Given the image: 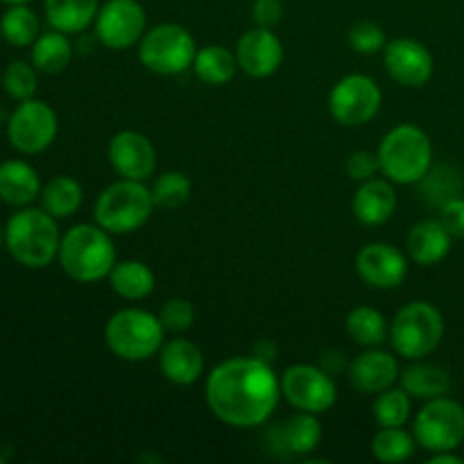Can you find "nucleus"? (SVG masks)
<instances>
[{
    "mask_svg": "<svg viewBox=\"0 0 464 464\" xmlns=\"http://www.w3.org/2000/svg\"><path fill=\"white\" fill-rule=\"evenodd\" d=\"M281 381L270 362L236 356L213 367L204 383L208 412L231 429L263 426L281 401Z\"/></svg>",
    "mask_w": 464,
    "mask_h": 464,
    "instance_id": "1",
    "label": "nucleus"
},
{
    "mask_svg": "<svg viewBox=\"0 0 464 464\" xmlns=\"http://www.w3.org/2000/svg\"><path fill=\"white\" fill-rule=\"evenodd\" d=\"M57 261L77 284L104 281L118 261L113 236L98 222H80L62 234Z\"/></svg>",
    "mask_w": 464,
    "mask_h": 464,
    "instance_id": "2",
    "label": "nucleus"
},
{
    "mask_svg": "<svg viewBox=\"0 0 464 464\" xmlns=\"http://www.w3.org/2000/svg\"><path fill=\"white\" fill-rule=\"evenodd\" d=\"M62 234L57 218L45 208L23 207L12 213L5 225V249L18 266L27 270H44L57 258Z\"/></svg>",
    "mask_w": 464,
    "mask_h": 464,
    "instance_id": "3",
    "label": "nucleus"
},
{
    "mask_svg": "<svg viewBox=\"0 0 464 464\" xmlns=\"http://www.w3.org/2000/svg\"><path fill=\"white\" fill-rule=\"evenodd\" d=\"M376 154H379L381 175L397 186L420 184L433 168L430 136L412 122L392 127L383 136Z\"/></svg>",
    "mask_w": 464,
    "mask_h": 464,
    "instance_id": "4",
    "label": "nucleus"
},
{
    "mask_svg": "<svg viewBox=\"0 0 464 464\" xmlns=\"http://www.w3.org/2000/svg\"><path fill=\"white\" fill-rule=\"evenodd\" d=\"M109 352L125 362H143L159 356L166 343V329L154 313L143 308H121L104 324Z\"/></svg>",
    "mask_w": 464,
    "mask_h": 464,
    "instance_id": "5",
    "label": "nucleus"
},
{
    "mask_svg": "<svg viewBox=\"0 0 464 464\" xmlns=\"http://www.w3.org/2000/svg\"><path fill=\"white\" fill-rule=\"evenodd\" d=\"M152 190L145 181L118 179L100 190L93 204V220L111 236L139 231L154 213Z\"/></svg>",
    "mask_w": 464,
    "mask_h": 464,
    "instance_id": "6",
    "label": "nucleus"
},
{
    "mask_svg": "<svg viewBox=\"0 0 464 464\" xmlns=\"http://www.w3.org/2000/svg\"><path fill=\"white\" fill-rule=\"evenodd\" d=\"M388 340L392 352L406 361L429 358L444 340V315L424 299L406 304L390 322Z\"/></svg>",
    "mask_w": 464,
    "mask_h": 464,
    "instance_id": "7",
    "label": "nucleus"
},
{
    "mask_svg": "<svg viewBox=\"0 0 464 464\" xmlns=\"http://www.w3.org/2000/svg\"><path fill=\"white\" fill-rule=\"evenodd\" d=\"M136 50H139V62L150 72L175 77L193 71L198 44L190 30H186L179 23H159V25L148 27Z\"/></svg>",
    "mask_w": 464,
    "mask_h": 464,
    "instance_id": "8",
    "label": "nucleus"
},
{
    "mask_svg": "<svg viewBox=\"0 0 464 464\" xmlns=\"http://www.w3.org/2000/svg\"><path fill=\"white\" fill-rule=\"evenodd\" d=\"M412 435L426 453L458 451L464 444V406L449 394L424 401L412 420Z\"/></svg>",
    "mask_w": 464,
    "mask_h": 464,
    "instance_id": "9",
    "label": "nucleus"
},
{
    "mask_svg": "<svg viewBox=\"0 0 464 464\" xmlns=\"http://www.w3.org/2000/svg\"><path fill=\"white\" fill-rule=\"evenodd\" d=\"M279 381L281 397L293 411L324 415L338 401V385L324 367L297 362V365H290L279 376Z\"/></svg>",
    "mask_w": 464,
    "mask_h": 464,
    "instance_id": "10",
    "label": "nucleus"
},
{
    "mask_svg": "<svg viewBox=\"0 0 464 464\" xmlns=\"http://www.w3.org/2000/svg\"><path fill=\"white\" fill-rule=\"evenodd\" d=\"M383 104V91L374 77L352 72L334 84L329 93V113L338 125L362 127L374 121Z\"/></svg>",
    "mask_w": 464,
    "mask_h": 464,
    "instance_id": "11",
    "label": "nucleus"
},
{
    "mask_svg": "<svg viewBox=\"0 0 464 464\" xmlns=\"http://www.w3.org/2000/svg\"><path fill=\"white\" fill-rule=\"evenodd\" d=\"M59 121L54 109L44 100H23L7 121V139L21 154H41L54 143Z\"/></svg>",
    "mask_w": 464,
    "mask_h": 464,
    "instance_id": "12",
    "label": "nucleus"
},
{
    "mask_svg": "<svg viewBox=\"0 0 464 464\" xmlns=\"http://www.w3.org/2000/svg\"><path fill=\"white\" fill-rule=\"evenodd\" d=\"M93 30L104 48H134L148 32V14L139 0H107L100 5Z\"/></svg>",
    "mask_w": 464,
    "mask_h": 464,
    "instance_id": "13",
    "label": "nucleus"
},
{
    "mask_svg": "<svg viewBox=\"0 0 464 464\" xmlns=\"http://www.w3.org/2000/svg\"><path fill=\"white\" fill-rule=\"evenodd\" d=\"M383 63L388 75L403 89H420L429 84L435 72V59L421 41L392 39L383 48Z\"/></svg>",
    "mask_w": 464,
    "mask_h": 464,
    "instance_id": "14",
    "label": "nucleus"
},
{
    "mask_svg": "<svg viewBox=\"0 0 464 464\" xmlns=\"http://www.w3.org/2000/svg\"><path fill=\"white\" fill-rule=\"evenodd\" d=\"M107 159L121 179L145 181L157 172V150L143 131H116L107 145Z\"/></svg>",
    "mask_w": 464,
    "mask_h": 464,
    "instance_id": "15",
    "label": "nucleus"
},
{
    "mask_svg": "<svg viewBox=\"0 0 464 464\" xmlns=\"http://www.w3.org/2000/svg\"><path fill=\"white\" fill-rule=\"evenodd\" d=\"M234 53L240 71L254 80H266V77L275 75L285 57L284 44L275 34V30L258 25L240 34Z\"/></svg>",
    "mask_w": 464,
    "mask_h": 464,
    "instance_id": "16",
    "label": "nucleus"
},
{
    "mask_svg": "<svg viewBox=\"0 0 464 464\" xmlns=\"http://www.w3.org/2000/svg\"><path fill=\"white\" fill-rule=\"evenodd\" d=\"M356 272L370 288L394 290L406 281L408 256L390 243H367L356 254Z\"/></svg>",
    "mask_w": 464,
    "mask_h": 464,
    "instance_id": "17",
    "label": "nucleus"
},
{
    "mask_svg": "<svg viewBox=\"0 0 464 464\" xmlns=\"http://www.w3.org/2000/svg\"><path fill=\"white\" fill-rule=\"evenodd\" d=\"M347 379L356 392L379 394L392 388L401 379V367L394 353L383 352L381 347H370L353 358L347 367Z\"/></svg>",
    "mask_w": 464,
    "mask_h": 464,
    "instance_id": "18",
    "label": "nucleus"
},
{
    "mask_svg": "<svg viewBox=\"0 0 464 464\" xmlns=\"http://www.w3.org/2000/svg\"><path fill=\"white\" fill-rule=\"evenodd\" d=\"M397 188L388 177H372V179L361 181L353 193L352 211L361 225L379 227L385 225L397 211Z\"/></svg>",
    "mask_w": 464,
    "mask_h": 464,
    "instance_id": "19",
    "label": "nucleus"
},
{
    "mask_svg": "<svg viewBox=\"0 0 464 464\" xmlns=\"http://www.w3.org/2000/svg\"><path fill=\"white\" fill-rule=\"evenodd\" d=\"M159 370L163 379L181 388L198 383L204 374L202 349L193 340L179 338V335L166 340L159 352Z\"/></svg>",
    "mask_w": 464,
    "mask_h": 464,
    "instance_id": "20",
    "label": "nucleus"
},
{
    "mask_svg": "<svg viewBox=\"0 0 464 464\" xmlns=\"http://www.w3.org/2000/svg\"><path fill=\"white\" fill-rule=\"evenodd\" d=\"M453 236L444 229V225L440 222V218H429V220H421L408 231L406 236V254L411 261H415L417 266L430 267L442 263L444 258L451 252Z\"/></svg>",
    "mask_w": 464,
    "mask_h": 464,
    "instance_id": "21",
    "label": "nucleus"
},
{
    "mask_svg": "<svg viewBox=\"0 0 464 464\" xmlns=\"http://www.w3.org/2000/svg\"><path fill=\"white\" fill-rule=\"evenodd\" d=\"M322 438H324V429H322L320 415L299 411H295L293 417H288L284 424L275 426L272 430V440L276 442V447L299 458H308L313 451H317Z\"/></svg>",
    "mask_w": 464,
    "mask_h": 464,
    "instance_id": "22",
    "label": "nucleus"
},
{
    "mask_svg": "<svg viewBox=\"0 0 464 464\" xmlns=\"http://www.w3.org/2000/svg\"><path fill=\"white\" fill-rule=\"evenodd\" d=\"M41 177L34 168L21 159H9L0 163V199L9 207H30L41 198Z\"/></svg>",
    "mask_w": 464,
    "mask_h": 464,
    "instance_id": "23",
    "label": "nucleus"
},
{
    "mask_svg": "<svg viewBox=\"0 0 464 464\" xmlns=\"http://www.w3.org/2000/svg\"><path fill=\"white\" fill-rule=\"evenodd\" d=\"M399 385L411 394L412 399L420 401H430V399L444 397L451 392V372L438 362H429L426 358L421 361H411V365L401 372Z\"/></svg>",
    "mask_w": 464,
    "mask_h": 464,
    "instance_id": "24",
    "label": "nucleus"
},
{
    "mask_svg": "<svg viewBox=\"0 0 464 464\" xmlns=\"http://www.w3.org/2000/svg\"><path fill=\"white\" fill-rule=\"evenodd\" d=\"M100 0H44L45 21L63 34H82L93 25Z\"/></svg>",
    "mask_w": 464,
    "mask_h": 464,
    "instance_id": "25",
    "label": "nucleus"
},
{
    "mask_svg": "<svg viewBox=\"0 0 464 464\" xmlns=\"http://www.w3.org/2000/svg\"><path fill=\"white\" fill-rule=\"evenodd\" d=\"M107 281L113 293L118 297L127 299V302H140V299L150 297L154 293V285H157V276H154L152 267L148 263L139 261V258L116 261Z\"/></svg>",
    "mask_w": 464,
    "mask_h": 464,
    "instance_id": "26",
    "label": "nucleus"
},
{
    "mask_svg": "<svg viewBox=\"0 0 464 464\" xmlns=\"http://www.w3.org/2000/svg\"><path fill=\"white\" fill-rule=\"evenodd\" d=\"M236 71H240L236 62V53L227 45L211 44L198 50L193 62V72L199 82L208 86H225L234 80Z\"/></svg>",
    "mask_w": 464,
    "mask_h": 464,
    "instance_id": "27",
    "label": "nucleus"
},
{
    "mask_svg": "<svg viewBox=\"0 0 464 464\" xmlns=\"http://www.w3.org/2000/svg\"><path fill=\"white\" fill-rule=\"evenodd\" d=\"M41 208L50 213L57 220L75 216L84 202V190L82 184L71 175H57L45 181L41 188Z\"/></svg>",
    "mask_w": 464,
    "mask_h": 464,
    "instance_id": "28",
    "label": "nucleus"
},
{
    "mask_svg": "<svg viewBox=\"0 0 464 464\" xmlns=\"http://www.w3.org/2000/svg\"><path fill=\"white\" fill-rule=\"evenodd\" d=\"M30 57L39 72H45V75H59V72H63L71 66L72 44L71 39H68V34L50 27V32L39 34V39L32 44Z\"/></svg>",
    "mask_w": 464,
    "mask_h": 464,
    "instance_id": "29",
    "label": "nucleus"
},
{
    "mask_svg": "<svg viewBox=\"0 0 464 464\" xmlns=\"http://www.w3.org/2000/svg\"><path fill=\"white\" fill-rule=\"evenodd\" d=\"M344 331L358 347H381L388 340L390 322L374 306H356L344 320Z\"/></svg>",
    "mask_w": 464,
    "mask_h": 464,
    "instance_id": "30",
    "label": "nucleus"
},
{
    "mask_svg": "<svg viewBox=\"0 0 464 464\" xmlns=\"http://www.w3.org/2000/svg\"><path fill=\"white\" fill-rule=\"evenodd\" d=\"M417 440L406 426H381L370 444L372 456L385 464H401L415 456Z\"/></svg>",
    "mask_w": 464,
    "mask_h": 464,
    "instance_id": "31",
    "label": "nucleus"
},
{
    "mask_svg": "<svg viewBox=\"0 0 464 464\" xmlns=\"http://www.w3.org/2000/svg\"><path fill=\"white\" fill-rule=\"evenodd\" d=\"M41 34V21L30 5H7L0 16V36L14 48H27Z\"/></svg>",
    "mask_w": 464,
    "mask_h": 464,
    "instance_id": "32",
    "label": "nucleus"
},
{
    "mask_svg": "<svg viewBox=\"0 0 464 464\" xmlns=\"http://www.w3.org/2000/svg\"><path fill=\"white\" fill-rule=\"evenodd\" d=\"M372 417L379 426H406L412 420V397L401 385H392L374 394Z\"/></svg>",
    "mask_w": 464,
    "mask_h": 464,
    "instance_id": "33",
    "label": "nucleus"
},
{
    "mask_svg": "<svg viewBox=\"0 0 464 464\" xmlns=\"http://www.w3.org/2000/svg\"><path fill=\"white\" fill-rule=\"evenodd\" d=\"M152 199L154 207L163 208V211H175V208L184 207L193 195V181L186 172L179 170H166L154 179L152 184Z\"/></svg>",
    "mask_w": 464,
    "mask_h": 464,
    "instance_id": "34",
    "label": "nucleus"
},
{
    "mask_svg": "<svg viewBox=\"0 0 464 464\" xmlns=\"http://www.w3.org/2000/svg\"><path fill=\"white\" fill-rule=\"evenodd\" d=\"M462 172L456 170L451 166H438L430 168L429 175L420 181L421 190H424V198L429 202H435L438 207H442L444 202H449L451 198H458L462 193Z\"/></svg>",
    "mask_w": 464,
    "mask_h": 464,
    "instance_id": "35",
    "label": "nucleus"
},
{
    "mask_svg": "<svg viewBox=\"0 0 464 464\" xmlns=\"http://www.w3.org/2000/svg\"><path fill=\"white\" fill-rule=\"evenodd\" d=\"M36 72L39 71L34 68V63L21 62V59L12 62L3 72L5 93L12 100H18V102L34 98L36 89H39V77H36Z\"/></svg>",
    "mask_w": 464,
    "mask_h": 464,
    "instance_id": "36",
    "label": "nucleus"
},
{
    "mask_svg": "<svg viewBox=\"0 0 464 464\" xmlns=\"http://www.w3.org/2000/svg\"><path fill=\"white\" fill-rule=\"evenodd\" d=\"M349 45L356 50L358 54H376V53H383L385 44V32L379 23L374 21H358L349 27Z\"/></svg>",
    "mask_w": 464,
    "mask_h": 464,
    "instance_id": "37",
    "label": "nucleus"
},
{
    "mask_svg": "<svg viewBox=\"0 0 464 464\" xmlns=\"http://www.w3.org/2000/svg\"><path fill=\"white\" fill-rule=\"evenodd\" d=\"M159 320H161L166 334L179 335L195 324V306L188 302V299L172 297L161 306V311H159Z\"/></svg>",
    "mask_w": 464,
    "mask_h": 464,
    "instance_id": "38",
    "label": "nucleus"
},
{
    "mask_svg": "<svg viewBox=\"0 0 464 464\" xmlns=\"http://www.w3.org/2000/svg\"><path fill=\"white\" fill-rule=\"evenodd\" d=\"M344 168H347V175L361 184V181L372 179V177H376L381 172L379 154L370 152V150H356V152L349 154Z\"/></svg>",
    "mask_w": 464,
    "mask_h": 464,
    "instance_id": "39",
    "label": "nucleus"
},
{
    "mask_svg": "<svg viewBox=\"0 0 464 464\" xmlns=\"http://www.w3.org/2000/svg\"><path fill=\"white\" fill-rule=\"evenodd\" d=\"M440 222L444 225V229L456 238H464V198H451L449 202H444L440 207Z\"/></svg>",
    "mask_w": 464,
    "mask_h": 464,
    "instance_id": "40",
    "label": "nucleus"
},
{
    "mask_svg": "<svg viewBox=\"0 0 464 464\" xmlns=\"http://www.w3.org/2000/svg\"><path fill=\"white\" fill-rule=\"evenodd\" d=\"M284 18V3L281 0H254L252 3V21L258 27H270L275 30Z\"/></svg>",
    "mask_w": 464,
    "mask_h": 464,
    "instance_id": "41",
    "label": "nucleus"
},
{
    "mask_svg": "<svg viewBox=\"0 0 464 464\" xmlns=\"http://www.w3.org/2000/svg\"><path fill=\"white\" fill-rule=\"evenodd\" d=\"M426 462L429 464H464V458L458 456L456 451H440V453H430V458Z\"/></svg>",
    "mask_w": 464,
    "mask_h": 464,
    "instance_id": "42",
    "label": "nucleus"
},
{
    "mask_svg": "<svg viewBox=\"0 0 464 464\" xmlns=\"http://www.w3.org/2000/svg\"><path fill=\"white\" fill-rule=\"evenodd\" d=\"M0 3H5V5H27L30 0H0Z\"/></svg>",
    "mask_w": 464,
    "mask_h": 464,
    "instance_id": "43",
    "label": "nucleus"
},
{
    "mask_svg": "<svg viewBox=\"0 0 464 464\" xmlns=\"http://www.w3.org/2000/svg\"><path fill=\"white\" fill-rule=\"evenodd\" d=\"M5 247V227L0 225V249Z\"/></svg>",
    "mask_w": 464,
    "mask_h": 464,
    "instance_id": "44",
    "label": "nucleus"
},
{
    "mask_svg": "<svg viewBox=\"0 0 464 464\" xmlns=\"http://www.w3.org/2000/svg\"><path fill=\"white\" fill-rule=\"evenodd\" d=\"M3 462H5V458H3V456H0V464H3Z\"/></svg>",
    "mask_w": 464,
    "mask_h": 464,
    "instance_id": "45",
    "label": "nucleus"
}]
</instances>
